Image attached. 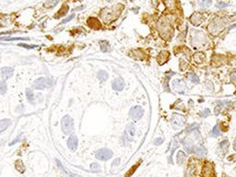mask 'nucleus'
I'll return each instance as SVG.
<instances>
[{
  "label": "nucleus",
  "instance_id": "1",
  "mask_svg": "<svg viewBox=\"0 0 236 177\" xmlns=\"http://www.w3.org/2000/svg\"><path fill=\"white\" fill-rule=\"evenodd\" d=\"M158 29L160 31V35L163 38L165 39L170 38V36L172 34V27L169 21L165 18H162L160 20V21L158 22Z\"/></svg>",
  "mask_w": 236,
  "mask_h": 177
},
{
  "label": "nucleus",
  "instance_id": "2",
  "mask_svg": "<svg viewBox=\"0 0 236 177\" xmlns=\"http://www.w3.org/2000/svg\"><path fill=\"white\" fill-rule=\"evenodd\" d=\"M61 126H62V131L66 135H69L73 133L74 131V123L73 119L70 115H65L61 121Z\"/></svg>",
  "mask_w": 236,
  "mask_h": 177
},
{
  "label": "nucleus",
  "instance_id": "3",
  "mask_svg": "<svg viewBox=\"0 0 236 177\" xmlns=\"http://www.w3.org/2000/svg\"><path fill=\"white\" fill-rule=\"evenodd\" d=\"M95 155H96V158L100 161H108L109 159L112 158L113 151L109 148H100L99 150H97Z\"/></svg>",
  "mask_w": 236,
  "mask_h": 177
},
{
  "label": "nucleus",
  "instance_id": "4",
  "mask_svg": "<svg viewBox=\"0 0 236 177\" xmlns=\"http://www.w3.org/2000/svg\"><path fill=\"white\" fill-rule=\"evenodd\" d=\"M171 122H172V126H173V127L174 129H180V128H182V127L185 126L186 120H185V117H184V116H182V115H180V114L174 113V114H173V116H172Z\"/></svg>",
  "mask_w": 236,
  "mask_h": 177
},
{
  "label": "nucleus",
  "instance_id": "5",
  "mask_svg": "<svg viewBox=\"0 0 236 177\" xmlns=\"http://www.w3.org/2000/svg\"><path fill=\"white\" fill-rule=\"evenodd\" d=\"M144 114V110L141 106H138V105H136V106H133L131 109H130V112H129V117L132 119V120H139Z\"/></svg>",
  "mask_w": 236,
  "mask_h": 177
},
{
  "label": "nucleus",
  "instance_id": "6",
  "mask_svg": "<svg viewBox=\"0 0 236 177\" xmlns=\"http://www.w3.org/2000/svg\"><path fill=\"white\" fill-rule=\"evenodd\" d=\"M173 87L178 93H185L187 91V87L182 79H174L173 81Z\"/></svg>",
  "mask_w": 236,
  "mask_h": 177
},
{
  "label": "nucleus",
  "instance_id": "7",
  "mask_svg": "<svg viewBox=\"0 0 236 177\" xmlns=\"http://www.w3.org/2000/svg\"><path fill=\"white\" fill-rule=\"evenodd\" d=\"M118 14L119 13H116L114 10H109L107 8L103 9V11L102 12V17L103 19V20L107 23V22H110L114 20H116L118 17Z\"/></svg>",
  "mask_w": 236,
  "mask_h": 177
},
{
  "label": "nucleus",
  "instance_id": "8",
  "mask_svg": "<svg viewBox=\"0 0 236 177\" xmlns=\"http://www.w3.org/2000/svg\"><path fill=\"white\" fill-rule=\"evenodd\" d=\"M224 25H221V20H212V22L209 24L208 26V31L212 33V34H217L221 29H223Z\"/></svg>",
  "mask_w": 236,
  "mask_h": 177
},
{
  "label": "nucleus",
  "instance_id": "9",
  "mask_svg": "<svg viewBox=\"0 0 236 177\" xmlns=\"http://www.w3.org/2000/svg\"><path fill=\"white\" fill-rule=\"evenodd\" d=\"M202 176L203 177H215L214 172V166L210 162H206L204 165L203 171H202Z\"/></svg>",
  "mask_w": 236,
  "mask_h": 177
},
{
  "label": "nucleus",
  "instance_id": "10",
  "mask_svg": "<svg viewBox=\"0 0 236 177\" xmlns=\"http://www.w3.org/2000/svg\"><path fill=\"white\" fill-rule=\"evenodd\" d=\"M48 81H49V80H48L47 78H45V77H39V78H37V79L33 82V88L35 89V90H42V89L46 88L47 86H50V85L48 84Z\"/></svg>",
  "mask_w": 236,
  "mask_h": 177
},
{
  "label": "nucleus",
  "instance_id": "11",
  "mask_svg": "<svg viewBox=\"0 0 236 177\" xmlns=\"http://www.w3.org/2000/svg\"><path fill=\"white\" fill-rule=\"evenodd\" d=\"M135 132H136V129H135V126L133 124H128L126 126V128H125V138L126 137L127 140H132V139L134 138L135 136Z\"/></svg>",
  "mask_w": 236,
  "mask_h": 177
},
{
  "label": "nucleus",
  "instance_id": "12",
  "mask_svg": "<svg viewBox=\"0 0 236 177\" xmlns=\"http://www.w3.org/2000/svg\"><path fill=\"white\" fill-rule=\"evenodd\" d=\"M78 145H79L78 138L76 136H74V135L70 136V138L68 140V148L71 151H75L77 149V148H78Z\"/></svg>",
  "mask_w": 236,
  "mask_h": 177
},
{
  "label": "nucleus",
  "instance_id": "13",
  "mask_svg": "<svg viewBox=\"0 0 236 177\" xmlns=\"http://www.w3.org/2000/svg\"><path fill=\"white\" fill-rule=\"evenodd\" d=\"M112 86H113V89H114L115 91H123L124 88H125V81H124V79H123L122 77H117V78H116V79L113 81Z\"/></svg>",
  "mask_w": 236,
  "mask_h": 177
},
{
  "label": "nucleus",
  "instance_id": "14",
  "mask_svg": "<svg viewBox=\"0 0 236 177\" xmlns=\"http://www.w3.org/2000/svg\"><path fill=\"white\" fill-rule=\"evenodd\" d=\"M13 72H14V69L12 68H3V69H0L1 77H3L4 80L8 79L9 77H11L12 75H13Z\"/></svg>",
  "mask_w": 236,
  "mask_h": 177
},
{
  "label": "nucleus",
  "instance_id": "15",
  "mask_svg": "<svg viewBox=\"0 0 236 177\" xmlns=\"http://www.w3.org/2000/svg\"><path fill=\"white\" fill-rule=\"evenodd\" d=\"M88 25L91 28V29H94V30H99L101 28V23L100 21L95 19V18H90L88 20Z\"/></svg>",
  "mask_w": 236,
  "mask_h": 177
},
{
  "label": "nucleus",
  "instance_id": "16",
  "mask_svg": "<svg viewBox=\"0 0 236 177\" xmlns=\"http://www.w3.org/2000/svg\"><path fill=\"white\" fill-rule=\"evenodd\" d=\"M190 20H191V22L194 24V25H199V24H201L202 23V21H203V17L201 16V14H199V13H195V14H193V16L190 18Z\"/></svg>",
  "mask_w": 236,
  "mask_h": 177
},
{
  "label": "nucleus",
  "instance_id": "17",
  "mask_svg": "<svg viewBox=\"0 0 236 177\" xmlns=\"http://www.w3.org/2000/svg\"><path fill=\"white\" fill-rule=\"evenodd\" d=\"M169 55H170V54H169L167 51H163V52H161V53L158 55V62L160 63V65L164 64V63L168 60Z\"/></svg>",
  "mask_w": 236,
  "mask_h": 177
},
{
  "label": "nucleus",
  "instance_id": "18",
  "mask_svg": "<svg viewBox=\"0 0 236 177\" xmlns=\"http://www.w3.org/2000/svg\"><path fill=\"white\" fill-rule=\"evenodd\" d=\"M185 148L189 152V153H193L194 149H195V146H194V142L192 141V139H186L185 142H184Z\"/></svg>",
  "mask_w": 236,
  "mask_h": 177
},
{
  "label": "nucleus",
  "instance_id": "19",
  "mask_svg": "<svg viewBox=\"0 0 236 177\" xmlns=\"http://www.w3.org/2000/svg\"><path fill=\"white\" fill-rule=\"evenodd\" d=\"M176 161H177V163L179 165H183L185 164L186 161V155L185 154V152L183 151H179L176 155Z\"/></svg>",
  "mask_w": 236,
  "mask_h": 177
},
{
  "label": "nucleus",
  "instance_id": "20",
  "mask_svg": "<svg viewBox=\"0 0 236 177\" xmlns=\"http://www.w3.org/2000/svg\"><path fill=\"white\" fill-rule=\"evenodd\" d=\"M11 125V121L9 119H3L0 120V133L5 131L9 126Z\"/></svg>",
  "mask_w": 236,
  "mask_h": 177
},
{
  "label": "nucleus",
  "instance_id": "21",
  "mask_svg": "<svg viewBox=\"0 0 236 177\" xmlns=\"http://www.w3.org/2000/svg\"><path fill=\"white\" fill-rule=\"evenodd\" d=\"M68 6H67V5H65L64 7H62L61 8H60V10L56 13V16H55V19H59V18H61V17H63V16H66L67 15V13L68 12Z\"/></svg>",
  "mask_w": 236,
  "mask_h": 177
},
{
  "label": "nucleus",
  "instance_id": "22",
  "mask_svg": "<svg viewBox=\"0 0 236 177\" xmlns=\"http://www.w3.org/2000/svg\"><path fill=\"white\" fill-rule=\"evenodd\" d=\"M97 77L100 81L104 82L105 80H107L108 78V73L105 70H100L97 74Z\"/></svg>",
  "mask_w": 236,
  "mask_h": 177
},
{
  "label": "nucleus",
  "instance_id": "23",
  "mask_svg": "<svg viewBox=\"0 0 236 177\" xmlns=\"http://www.w3.org/2000/svg\"><path fill=\"white\" fill-rule=\"evenodd\" d=\"M100 47H101V50L104 53L106 52H109L110 51V44L107 41L103 40V41H101L100 42Z\"/></svg>",
  "mask_w": 236,
  "mask_h": 177
},
{
  "label": "nucleus",
  "instance_id": "24",
  "mask_svg": "<svg viewBox=\"0 0 236 177\" xmlns=\"http://www.w3.org/2000/svg\"><path fill=\"white\" fill-rule=\"evenodd\" d=\"M193 153L197 154L198 156H205L207 154V149L204 147H197L195 148Z\"/></svg>",
  "mask_w": 236,
  "mask_h": 177
},
{
  "label": "nucleus",
  "instance_id": "25",
  "mask_svg": "<svg viewBox=\"0 0 236 177\" xmlns=\"http://www.w3.org/2000/svg\"><path fill=\"white\" fill-rule=\"evenodd\" d=\"M26 96H27L28 101L31 104H34V94H33V91L31 89L26 90Z\"/></svg>",
  "mask_w": 236,
  "mask_h": 177
},
{
  "label": "nucleus",
  "instance_id": "26",
  "mask_svg": "<svg viewBox=\"0 0 236 177\" xmlns=\"http://www.w3.org/2000/svg\"><path fill=\"white\" fill-rule=\"evenodd\" d=\"M194 58L196 59L197 63H203L204 60H205V55L201 52L199 53H196L195 55H194Z\"/></svg>",
  "mask_w": 236,
  "mask_h": 177
},
{
  "label": "nucleus",
  "instance_id": "27",
  "mask_svg": "<svg viewBox=\"0 0 236 177\" xmlns=\"http://www.w3.org/2000/svg\"><path fill=\"white\" fill-rule=\"evenodd\" d=\"M7 83L5 80H0V94L4 95L7 92Z\"/></svg>",
  "mask_w": 236,
  "mask_h": 177
},
{
  "label": "nucleus",
  "instance_id": "28",
  "mask_svg": "<svg viewBox=\"0 0 236 177\" xmlns=\"http://www.w3.org/2000/svg\"><path fill=\"white\" fill-rule=\"evenodd\" d=\"M188 78L190 79L191 82H193V83H195V84L199 83V78H198V77H197L195 73H190V74L188 75Z\"/></svg>",
  "mask_w": 236,
  "mask_h": 177
},
{
  "label": "nucleus",
  "instance_id": "29",
  "mask_svg": "<svg viewBox=\"0 0 236 177\" xmlns=\"http://www.w3.org/2000/svg\"><path fill=\"white\" fill-rule=\"evenodd\" d=\"M229 146H230V143H229L228 140H223V141L220 144V147H221V150H222L223 152H226V151H227Z\"/></svg>",
  "mask_w": 236,
  "mask_h": 177
},
{
  "label": "nucleus",
  "instance_id": "30",
  "mask_svg": "<svg viewBox=\"0 0 236 177\" xmlns=\"http://www.w3.org/2000/svg\"><path fill=\"white\" fill-rule=\"evenodd\" d=\"M90 169H91L92 172L97 173V172H100V171H101V166H100L97 162H93V163L90 164Z\"/></svg>",
  "mask_w": 236,
  "mask_h": 177
},
{
  "label": "nucleus",
  "instance_id": "31",
  "mask_svg": "<svg viewBox=\"0 0 236 177\" xmlns=\"http://www.w3.org/2000/svg\"><path fill=\"white\" fill-rule=\"evenodd\" d=\"M57 1H48V2H45L44 3V7H47V8H52L54 7L55 5H57Z\"/></svg>",
  "mask_w": 236,
  "mask_h": 177
},
{
  "label": "nucleus",
  "instance_id": "32",
  "mask_svg": "<svg viewBox=\"0 0 236 177\" xmlns=\"http://www.w3.org/2000/svg\"><path fill=\"white\" fill-rule=\"evenodd\" d=\"M194 172H195V167L194 165H189L188 169H187V172H186V175L188 177H191L193 175H194Z\"/></svg>",
  "mask_w": 236,
  "mask_h": 177
},
{
  "label": "nucleus",
  "instance_id": "33",
  "mask_svg": "<svg viewBox=\"0 0 236 177\" xmlns=\"http://www.w3.org/2000/svg\"><path fill=\"white\" fill-rule=\"evenodd\" d=\"M220 135H221V132H220V130H219V126H215L214 128H213V130H212V136L218 137V136H220Z\"/></svg>",
  "mask_w": 236,
  "mask_h": 177
},
{
  "label": "nucleus",
  "instance_id": "34",
  "mask_svg": "<svg viewBox=\"0 0 236 177\" xmlns=\"http://www.w3.org/2000/svg\"><path fill=\"white\" fill-rule=\"evenodd\" d=\"M199 5L202 7H208L211 5V1H202L199 3Z\"/></svg>",
  "mask_w": 236,
  "mask_h": 177
},
{
  "label": "nucleus",
  "instance_id": "35",
  "mask_svg": "<svg viewBox=\"0 0 236 177\" xmlns=\"http://www.w3.org/2000/svg\"><path fill=\"white\" fill-rule=\"evenodd\" d=\"M3 41H18V40H29L28 38H3Z\"/></svg>",
  "mask_w": 236,
  "mask_h": 177
},
{
  "label": "nucleus",
  "instance_id": "36",
  "mask_svg": "<svg viewBox=\"0 0 236 177\" xmlns=\"http://www.w3.org/2000/svg\"><path fill=\"white\" fill-rule=\"evenodd\" d=\"M195 129H198V126H197V124H194V125L189 126L186 128V131H187V132H190L191 130H195Z\"/></svg>",
  "mask_w": 236,
  "mask_h": 177
},
{
  "label": "nucleus",
  "instance_id": "37",
  "mask_svg": "<svg viewBox=\"0 0 236 177\" xmlns=\"http://www.w3.org/2000/svg\"><path fill=\"white\" fill-rule=\"evenodd\" d=\"M75 18V15L73 14V15H71V16H69L68 18H67L66 20H63V21H62V23H67V22H68V21H70V20H72L73 19Z\"/></svg>",
  "mask_w": 236,
  "mask_h": 177
},
{
  "label": "nucleus",
  "instance_id": "38",
  "mask_svg": "<svg viewBox=\"0 0 236 177\" xmlns=\"http://www.w3.org/2000/svg\"><path fill=\"white\" fill-rule=\"evenodd\" d=\"M19 45H20V46H21V47L27 48V49H32V48H34V47H36L35 45H32V46H29V45H26V44H24V43H19Z\"/></svg>",
  "mask_w": 236,
  "mask_h": 177
},
{
  "label": "nucleus",
  "instance_id": "39",
  "mask_svg": "<svg viewBox=\"0 0 236 177\" xmlns=\"http://www.w3.org/2000/svg\"><path fill=\"white\" fill-rule=\"evenodd\" d=\"M55 162H56V164H57V166L62 170V171H65L66 172V170H65V168H64V166L61 164V162H60V161L59 160H55Z\"/></svg>",
  "mask_w": 236,
  "mask_h": 177
},
{
  "label": "nucleus",
  "instance_id": "40",
  "mask_svg": "<svg viewBox=\"0 0 236 177\" xmlns=\"http://www.w3.org/2000/svg\"><path fill=\"white\" fill-rule=\"evenodd\" d=\"M231 79H232V81L236 84V72H234L232 75H231Z\"/></svg>",
  "mask_w": 236,
  "mask_h": 177
},
{
  "label": "nucleus",
  "instance_id": "41",
  "mask_svg": "<svg viewBox=\"0 0 236 177\" xmlns=\"http://www.w3.org/2000/svg\"><path fill=\"white\" fill-rule=\"evenodd\" d=\"M209 113H210L209 110H208V109H206V110L204 111V113H200V115H201V116H204V117H205V116L208 115Z\"/></svg>",
  "mask_w": 236,
  "mask_h": 177
},
{
  "label": "nucleus",
  "instance_id": "42",
  "mask_svg": "<svg viewBox=\"0 0 236 177\" xmlns=\"http://www.w3.org/2000/svg\"><path fill=\"white\" fill-rule=\"evenodd\" d=\"M162 142H163V139L160 138V139H155V141H154V144H155V145H160Z\"/></svg>",
  "mask_w": 236,
  "mask_h": 177
},
{
  "label": "nucleus",
  "instance_id": "43",
  "mask_svg": "<svg viewBox=\"0 0 236 177\" xmlns=\"http://www.w3.org/2000/svg\"><path fill=\"white\" fill-rule=\"evenodd\" d=\"M67 172V171H66ZM68 173V176L69 177H82L79 175H75V174H72V173H68V172H67Z\"/></svg>",
  "mask_w": 236,
  "mask_h": 177
},
{
  "label": "nucleus",
  "instance_id": "44",
  "mask_svg": "<svg viewBox=\"0 0 236 177\" xmlns=\"http://www.w3.org/2000/svg\"><path fill=\"white\" fill-rule=\"evenodd\" d=\"M218 6L220 7H227V4L226 3H223V2H219L218 3Z\"/></svg>",
  "mask_w": 236,
  "mask_h": 177
},
{
  "label": "nucleus",
  "instance_id": "45",
  "mask_svg": "<svg viewBox=\"0 0 236 177\" xmlns=\"http://www.w3.org/2000/svg\"><path fill=\"white\" fill-rule=\"evenodd\" d=\"M20 137H18V138H17V139H15L14 141L11 142V143H9V146H11V145H14V144H15L16 142L20 141Z\"/></svg>",
  "mask_w": 236,
  "mask_h": 177
},
{
  "label": "nucleus",
  "instance_id": "46",
  "mask_svg": "<svg viewBox=\"0 0 236 177\" xmlns=\"http://www.w3.org/2000/svg\"><path fill=\"white\" fill-rule=\"evenodd\" d=\"M119 162H120V159H116V160L114 162V165H118V164H119Z\"/></svg>",
  "mask_w": 236,
  "mask_h": 177
},
{
  "label": "nucleus",
  "instance_id": "47",
  "mask_svg": "<svg viewBox=\"0 0 236 177\" xmlns=\"http://www.w3.org/2000/svg\"><path fill=\"white\" fill-rule=\"evenodd\" d=\"M234 149L236 150V139L235 140H234Z\"/></svg>",
  "mask_w": 236,
  "mask_h": 177
},
{
  "label": "nucleus",
  "instance_id": "48",
  "mask_svg": "<svg viewBox=\"0 0 236 177\" xmlns=\"http://www.w3.org/2000/svg\"><path fill=\"white\" fill-rule=\"evenodd\" d=\"M234 27H236V24H234V26H232V28H234Z\"/></svg>",
  "mask_w": 236,
  "mask_h": 177
},
{
  "label": "nucleus",
  "instance_id": "49",
  "mask_svg": "<svg viewBox=\"0 0 236 177\" xmlns=\"http://www.w3.org/2000/svg\"><path fill=\"white\" fill-rule=\"evenodd\" d=\"M223 177H226V175H223Z\"/></svg>",
  "mask_w": 236,
  "mask_h": 177
}]
</instances>
